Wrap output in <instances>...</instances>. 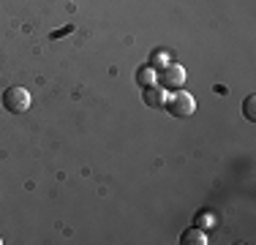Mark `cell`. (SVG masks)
Listing matches in <instances>:
<instances>
[{
  "mask_svg": "<svg viewBox=\"0 0 256 245\" xmlns=\"http://www.w3.org/2000/svg\"><path fill=\"white\" fill-rule=\"evenodd\" d=\"M164 109H166L169 114H174V118H191L194 112H196V98H194L188 90H172V93L166 96V104H164Z\"/></svg>",
  "mask_w": 256,
  "mask_h": 245,
  "instance_id": "cell-1",
  "label": "cell"
},
{
  "mask_svg": "<svg viewBox=\"0 0 256 245\" xmlns=\"http://www.w3.org/2000/svg\"><path fill=\"white\" fill-rule=\"evenodd\" d=\"M186 76H188L186 68H182L180 63H172V60H169V63L158 71V84H161L166 93H172V90H180L182 84H186Z\"/></svg>",
  "mask_w": 256,
  "mask_h": 245,
  "instance_id": "cell-2",
  "label": "cell"
},
{
  "mask_svg": "<svg viewBox=\"0 0 256 245\" xmlns=\"http://www.w3.org/2000/svg\"><path fill=\"white\" fill-rule=\"evenodd\" d=\"M33 104V98L25 88H6L3 93V109H8L11 114H25Z\"/></svg>",
  "mask_w": 256,
  "mask_h": 245,
  "instance_id": "cell-3",
  "label": "cell"
},
{
  "mask_svg": "<svg viewBox=\"0 0 256 245\" xmlns=\"http://www.w3.org/2000/svg\"><path fill=\"white\" fill-rule=\"evenodd\" d=\"M166 90L161 88V84H150V88H144V93H142V101L148 104V106H153V109H164V104H166Z\"/></svg>",
  "mask_w": 256,
  "mask_h": 245,
  "instance_id": "cell-4",
  "label": "cell"
},
{
  "mask_svg": "<svg viewBox=\"0 0 256 245\" xmlns=\"http://www.w3.org/2000/svg\"><path fill=\"white\" fill-rule=\"evenodd\" d=\"M136 84L139 88H150V84H158V68H153V66H139L136 68Z\"/></svg>",
  "mask_w": 256,
  "mask_h": 245,
  "instance_id": "cell-5",
  "label": "cell"
},
{
  "mask_svg": "<svg viewBox=\"0 0 256 245\" xmlns=\"http://www.w3.org/2000/svg\"><path fill=\"white\" fill-rule=\"evenodd\" d=\"M180 242L182 245H207V234H204V229H199V226H191V229H186L180 234Z\"/></svg>",
  "mask_w": 256,
  "mask_h": 245,
  "instance_id": "cell-6",
  "label": "cell"
},
{
  "mask_svg": "<svg viewBox=\"0 0 256 245\" xmlns=\"http://www.w3.org/2000/svg\"><path fill=\"white\" fill-rule=\"evenodd\" d=\"M218 224V218L216 216H212V212H199V216H196V224H194V226H199V229H210V226H216Z\"/></svg>",
  "mask_w": 256,
  "mask_h": 245,
  "instance_id": "cell-7",
  "label": "cell"
},
{
  "mask_svg": "<svg viewBox=\"0 0 256 245\" xmlns=\"http://www.w3.org/2000/svg\"><path fill=\"white\" fill-rule=\"evenodd\" d=\"M242 112H246L248 120H256V96H248L246 104H242Z\"/></svg>",
  "mask_w": 256,
  "mask_h": 245,
  "instance_id": "cell-8",
  "label": "cell"
},
{
  "mask_svg": "<svg viewBox=\"0 0 256 245\" xmlns=\"http://www.w3.org/2000/svg\"><path fill=\"white\" fill-rule=\"evenodd\" d=\"M166 63H169L166 52H153V58H150V66H153V68H164Z\"/></svg>",
  "mask_w": 256,
  "mask_h": 245,
  "instance_id": "cell-9",
  "label": "cell"
},
{
  "mask_svg": "<svg viewBox=\"0 0 256 245\" xmlns=\"http://www.w3.org/2000/svg\"><path fill=\"white\" fill-rule=\"evenodd\" d=\"M0 242H3V240H0Z\"/></svg>",
  "mask_w": 256,
  "mask_h": 245,
  "instance_id": "cell-10",
  "label": "cell"
}]
</instances>
